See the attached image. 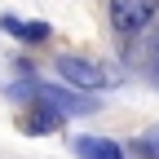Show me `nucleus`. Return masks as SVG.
Instances as JSON below:
<instances>
[{
  "label": "nucleus",
  "mask_w": 159,
  "mask_h": 159,
  "mask_svg": "<svg viewBox=\"0 0 159 159\" xmlns=\"http://www.w3.org/2000/svg\"><path fill=\"white\" fill-rule=\"evenodd\" d=\"M57 75H62V84L71 89H84V93H102V89H115L119 75L102 62H93V57H80V53H62L57 57Z\"/></svg>",
  "instance_id": "obj_1"
},
{
  "label": "nucleus",
  "mask_w": 159,
  "mask_h": 159,
  "mask_svg": "<svg viewBox=\"0 0 159 159\" xmlns=\"http://www.w3.org/2000/svg\"><path fill=\"white\" fill-rule=\"evenodd\" d=\"M18 97H27V102H40V106H49V111H57V115H93L97 111V102L89 93H71V89H57V84H18L13 89Z\"/></svg>",
  "instance_id": "obj_2"
},
{
  "label": "nucleus",
  "mask_w": 159,
  "mask_h": 159,
  "mask_svg": "<svg viewBox=\"0 0 159 159\" xmlns=\"http://www.w3.org/2000/svg\"><path fill=\"white\" fill-rule=\"evenodd\" d=\"M155 9H159V0H111V27L128 40L155 18Z\"/></svg>",
  "instance_id": "obj_3"
},
{
  "label": "nucleus",
  "mask_w": 159,
  "mask_h": 159,
  "mask_svg": "<svg viewBox=\"0 0 159 159\" xmlns=\"http://www.w3.org/2000/svg\"><path fill=\"white\" fill-rule=\"evenodd\" d=\"M71 150H75L80 159H124V146H119V142H111V137H93V133H80L75 142H71Z\"/></svg>",
  "instance_id": "obj_4"
},
{
  "label": "nucleus",
  "mask_w": 159,
  "mask_h": 159,
  "mask_svg": "<svg viewBox=\"0 0 159 159\" xmlns=\"http://www.w3.org/2000/svg\"><path fill=\"white\" fill-rule=\"evenodd\" d=\"M0 27H5L13 40H22V44H44V40L53 35V31H49V22H22V18H13V13L0 18Z\"/></svg>",
  "instance_id": "obj_5"
},
{
  "label": "nucleus",
  "mask_w": 159,
  "mask_h": 159,
  "mask_svg": "<svg viewBox=\"0 0 159 159\" xmlns=\"http://www.w3.org/2000/svg\"><path fill=\"white\" fill-rule=\"evenodd\" d=\"M57 124H62V115L49 111V106H40V102H31L27 115H22V128H27V133H53Z\"/></svg>",
  "instance_id": "obj_6"
},
{
  "label": "nucleus",
  "mask_w": 159,
  "mask_h": 159,
  "mask_svg": "<svg viewBox=\"0 0 159 159\" xmlns=\"http://www.w3.org/2000/svg\"><path fill=\"white\" fill-rule=\"evenodd\" d=\"M133 150L142 155V159H159V124H155V128H146L142 137H137V142H133Z\"/></svg>",
  "instance_id": "obj_7"
}]
</instances>
